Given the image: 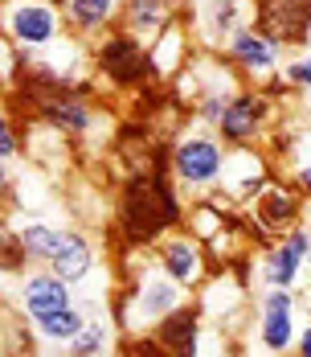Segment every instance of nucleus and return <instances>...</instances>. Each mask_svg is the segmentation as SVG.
Segmentation results:
<instances>
[{
	"label": "nucleus",
	"mask_w": 311,
	"mask_h": 357,
	"mask_svg": "<svg viewBox=\"0 0 311 357\" xmlns=\"http://www.w3.org/2000/svg\"><path fill=\"white\" fill-rule=\"evenodd\" d=\"M131 160H136L131 177L119 193V234L131 247H147L184 218V206H180L168 148H152L147 156H131Z\"/></svg>",
	"instance_id": "obj_1"
},
{
	"label": "nucleus",
	"mask_w": 311,
	"mask_h": 357,
	"mask_svg": "<svg viewBox=\"0 0 311 357\" xmlns=\"http://www.w3.org/2000/svg\"><path fill=\"white\" fill-rule=\"evenodd\" d=\"M95 66H99V74H103L111 86H119V91H139L143 82H160L147 45H143L136 33H127V29H115V33H106L103 41H99Z\"/></svg>",
	"instance_id": "obj_2"
},
{
	"label": "nucleus",
	"mask_w": 311,
	"mask_h": 357,
	"mask_svg": "<svg viewBox=\"0 0 311 357\" xmlns=\"http://www.w3.org/2000/svg\"><path fill=\"white\" fill-rule=\"evenodd\" d=\"M225 173V140L205 128L184 132L173 144V177L180 189H213Z\"/></svg>",
	"instance_id": "obj_3"
},
{
	"label": "nucleus",
	"mask_w": 311,
	"mask_h": 357,
	"mask_svg": "<svg viewBox=\"0 0 311 357\" xmlns=\"http://www.w3.org/2000/svg\"><path fill=\"white\" fill-rule=\"evenodd\" d=\"M62 8L45 0H4V41L21 45L25 54L49 50L62 37Z\"/></svg>",
	"instance_id": "obj_4"
},
{
	"label": "nucleus",
	"mask_w": 311,
	"mask_h": 357,
	"mask_svg": "<svg viewBox=\"0 0 311 357\" xmlns=\"http://www.w3.org/2000/svg\"><path fill=\"white\" fill-rule=\"evenodd\" d=\"M271 119H275V99H271L266 91L242 86V91L230 99L225 115H221L217 136L230 144V148H246V144H254L258 136H266Z\"/></svg>",
	"instance_id": "obj_5"
},
{
	"label": "nucleus",
	"mask_w": 311,
	"mask_h": 357,
	"mask_svg": "<svg viewBox=\"0 0 311 357\" xmlns=\"http://www.w3.org/2000/svg\"><path fill=\"white\" fill-rule=\"evenodd\" d=\"M225 62H234V70L246 78H271L278 74V58H282V41H275L271 33H262L258 25H242L238 33H230L225 50H221Z\"/></svg>",
	"instance_id": "obj_6"
},
{
	"label": "nucleus",
	"mask_w": 311,
	"mask_h": 357,
	"mask_svg": "<svg viewBox=\"0 0 311 357\" xmlns=\"http://www.w3.org/2000/svg\"><path fill=\"white\" fill-rule=\"evenodd\" d=\"M250 206H254V230L262 238H271V234H287L291 226H299V218H303V193L295 185L266 181Z\"/></svg>",
	"instance_id": "obj_7"
},
{
	"label": "nucleus",
	"mask_w": 311,
	"mask_h": 357,
	"mask_svg": "<svg viewBox=\"0 0 311 357\" xmlns=\"http://www.w3.org/2000/svg\"><path fill=\"white\" fill-rule=\"evenodd\" d=\"M250 13H254V4H246V0H193V21H197L201 45L225 50L230 33L250 25Z\"/></svg>",
	"instance_id": "obj_8"
},
{
	"label": "nucleus",
	"mask_w": 311,
	"mask_h": 357,
	"mask_svg": "<svg viewBox=\"0 0 311 357\" xmlns=\"http://www.w3.org/2000/svg\"><path fill=\"white\" fill-rule=\"evenodd\" d=\"M254 25L282 45H303L311 37V0H266L254 4Z\"/></svg>",
	"instance_id": "obj_9"
},
{
	"label": "nucleus",
	"mask_w": 311,
	"mask_h": 357,
	"mask_svg": "<svg viewBox=\"0 0 311 357\" xmlns=\"http://www.w3.org/2000/svg\"><path fill=\"white\" fill-rule=\"evenodd\" d=\"M311 255V230L308 226H291L282 234V243L262 255V284L271 287H291L303 271V259Z\"/></svg>",
	"instance_id": "obj_10"
},
{
	"label": "nucleus",
	"mask_w": 311,
	"mask_h": 357,
	"mask_svg": "<svg viewBox=\"0 0 311 357\" xmlns=\"http://www.w3.org/2000/svg\"><path fill=\"white\" fill-rule=\"evenodd\" d=\"M258 337L271 354H282L291 341H295V296L287 287H271L262 296V324H258Z\"/></svg>",
	"instance_id": "obj_11"
},
{
	"label": "nucleus",
	"mask_w": 311,
	"mask_h": 357,
	"mask_svg": "<svg viewBox=\"0 0 311 357\" xmlns=\"http://www.w3.org/2000/svg\"><path fill=\"white\" fill-rule=\"evenodd\" d=\"M21 304H25V312H29L33 321H41V317H54V312L74 308V296H70L66 280H62L58 271H49V275H29V280H25Z\"/></svg>",
	"instance_id": "obj_12"
},
{
	"label": "nucleus",
	"mask_w": 311,
	"mask_h": 357,
	"mask_svg": "<svg viewBox=\"0 0 311 357\" xmlns=\"http://www.w3.org/2000/svg\"><path fill=\"white\" fill-rule=\"evenodd\" d=\"M221 181H225V193H230V197H238V202H254L258 189L266 185V160L254 156L250 144H246V148H234L230 160H225Z\"/></svg>",
	"instance_id": "obj_13"
},
{
	"label": "nucleus",
	"mask_w": 311,
	"mask_h": 357,
	"mask_svg": "<svg viewBox=\"0 0 311 357\" xmlns=\"http://www.w3.org/2000/svg\"><path fill=\"white\" fill-rule=\"evenodd\" d=\"M168 25H176V0H127L123 4V29L139 41H156Z\"/></svg>",
	"instance_id": "obj_14"
},
{
	"label": "nucleus",
	"mask_w": 311,
	"mask_h": 357,
	"mask_svg": "<svg viewBox=\"0 0 311 357\" xmlns=\"http://www.w3.org/2000/svg\"><path fill=\"white\" fill-rule=\"evenodd\" d=\"M197 328H201L197 308H176V312H168V317L160 321L156 341L164 345L168 357H197Z\"/></svg>",
	"instance_id": "obj_15"
},
{
	"label": "nucleus",
	"mask_w": 311,
	"mask_h": 357,
	"mask_svg": "<svg viewBox=\"0 0 311 357\" xmlns=\"http://www.w3.org/2000/svg\"><path fill=\"white\" fill-rule=\"evenodd\" d=\"M119 8H123V0H70L62 13H66V25L78 37H99L111 29Z\"/></svg>",
	"instance_id": "obj_16"
},
{
	"label": "nucleus",
	"mask_w": 311,
	"mask_h": 357,
	"mask_svg": "<svg viewBox=\"0 0 311 357\" xmlns=\"http://www.w3.org/2000/svg\"><path fill=\"white\" fill-rule=\"evenodd\" d=\"M201 263H205V255H201V247L193 238H164L160 243V267H164V275H173L176 284H197L201 271H205Z\"/></svg>",
	"instance_id": "obj_17"
},
{
	"label": "nucleus",
	"mask_w": 311,
	"mask_h": 357,
	"mask_svg": "<svg viewBox=\"0 0 311 357\" xmlns=\"http://www.w3.org/2000/svg\"><path fill=\"white\" fill-rule=\"evenodd\" d=\"M49 263H54V271H58L66 284H74V280H86V275H90V263H95V247H90L78 230H66L62 247H58V255H54Z\"/></svg>",
	"instance_id": "obj_18"
},
{
	"label": "nucleus",
	"mask_w": 311,
	"mask_h": 357,
	"mask_svg": "<svg viewBox=\"0 0 311 357\" xmlns=\"http://www.w3.org/2000/svg\"><path fill=\"white\" fill-rule=\"evenodd\" d=\"M176 308H180V284H176L173 275H168V280H164V275H152V280L143 284V291H139L136 312L143 321H164Z\"/></svg>",
	"instance_id": "obj_19"
},
{
	"label": "nucleus",
	"mask_w": 311,
	"mask_h": 357,
	"mask_svg": "<svg viewBox=\"0 0 311 357\" xmlns=\"http://www.w3.org/2000/svg\"><path fill=\"white\" fill-rule=\"evenodd\" d=\"M147 54H152V66H156V78H173L180 66H184V54H189V41H184V29L180 25H168L156 41H147Z\"/></svg>",
	"instance_id": "obj_20"
},
{
	"label": "nucleus",
	"mask_w": 311,
	"mask_h": 357,
	"mask_svg": "<svg viewBox=\"0 0 311 357\" xmlns=\"http://www.w3.org/2000/svg\"><path fill=\"white\" fill-rule=\"evenodd\" d=\"M17 238L25 243V250H29L33 259H54L58 247H62V238H66V230H58V226H49V222L29 218V222L17 230Z\"/></svg>",
	"instance_id": "obj_21"
},
{
	"label": "nucleus",
	"mask_w": 311,
	"mask_h": 357,
	"mask_svg": "<svg viewBox=\"0 0 311 357\" xmlns=\"http://www.w3.org/2000/svg\"><path fill=\"white\" fill-rule=\"evenodd\" d=\"M37 324V333L41 337H49V341H74L82 328H86V321H82V312L78 308H66V312H54V317H41V321H33Z\"/></svg>",
	"instance_id": "obj_22"
},
{
	"label": "nucleus",
	"mask_w": 311,
	"mask_h": 357,
	"mask_svg": "<svg viewBox=\"0 0 311 357\" xmlns=\"http://www.w3.org/2000/svg\"><path fill=\"white\" fill-rule=\"evenodd\" d=\"M106 345V324L103 321H86V328L70 341V354L74 357H90V354H99Z\"/></svg>",
	"instance_id": "obj_23"
},
{
	"label": "nucleus",
	"mask_w": 311,
	"mask_h": 357,
	"mask_svg": "<svg viewBox=\"0 0 311 357\" xmlns=\"http://www.w3.org/2000/svg\"><path fill=\"white\" fill-rule=\"evenodd\" d=\"M25 259H33V255L25 250L21 238H17V230H8V234H4V267H8V271H21Z\"/></svg>",
	"instance_id": "obj_24"
},
{
	"label": "nucleus",
	"mask_w": 311,
	"mask_h": 357,
	"mask_svg": "<svg viewBox=\"0 0 311 357\" xmlns=\"http://www.w3.org/2000/svg\"><path fill=\"white\" fill-rule=\"evenodd\" d=\"M282 78H287L295 91H311V54L308 58H295L291 66H282Z\"/></svg>",
	"instance_id": "obj_25"
},
{
	"label": "nucleus",
	"mask_w": 311,
	"mask_h": 357,
	"mask_svg": "<svg viewBox=\"0 0 311 357\" xmlns=\"http://www.w3.org/2000/svg\"><path fill=\"white\" fill-rule=\"evenodd\" d=\"M17 148H21V140H17V123H8V128L0 132V152H4V160H17Z\"/></svg>",
	"instance_id": "obj_26"
},
{
	"label": "nucleus",
	"mask_w": 311,
	"mask_h": 357,
	"mask_svg": "<svg viewBox=\"0 0 311 357\" xmlns=\"http://www.w3.org/2000/svg\"><path fill=\"white\" fill-rule=\"evenodd\" d=\"M295 189H299L303 197H311V165H303V169L295 173Z\"/></svg>",
	"instance_id": "obj_27"
},
{
	"label": "nucleus",
	"mask_w": 311,
	"mask_h": 357,
	"mask_svg": "<svg viewBox=\"0 0 311 357\" xmlns=\"http://www.w3.org/2000/svg\"><path fill=\"white\" fill-rule=\"evenodd\" d=\"M299 357H311V324L303 328V337H299Z\"/></svg>",
	"instance_id": "obj_28"
},
{
	"label": "nucleus",
	"mask_w": 311,
	"mask_h": 357,
	"mask_svg": "<svg viewBox=\"0 0 311 357\" xmlns=\"http://www.w3.org/2000/svg\"><path fill=\"white\" fill-rule=\"evenodd\" d=\"M45 4H58V8H66L70 0H45Z\"/></svg>",
	"instance_id": "obj_29"
}]
</instances>
